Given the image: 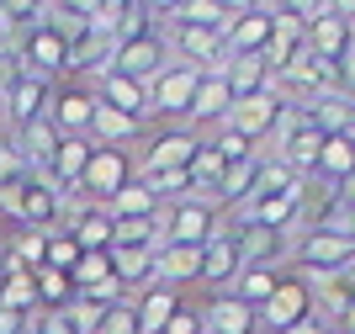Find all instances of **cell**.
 I'll list each match as a JSON object with an SVG mask.
<instances>
[{
  "mask_svg": "<svg viewBox=\"0 0 355 334\" xmlns=\"http://www.w3.org/2000/svg\"><path fill=\"white\" fill-rule=\"evenodd\" d=\"M90 112H96V96H90V90H64V96H53V106H48V122L59 133L90 138Z\"/></svg>",
  "mask_w": 355,
  "mask_h": 334,
  "instance_id": "25",
  "label": "cell"
},
{
  "mask_svg": "<svg viewBox=\"0 0 355 334\" xmlns=\"http://www.w3.org/2000/svg\"><path fill=\"white\" fill-rule=\"evenodd\" d=\"M218 74L228 80V96H234V101H244V96H266V90H270V69H266V58H260V53L228 58Z\"/></svg>",
  "mask_w": 355,
  "mask_h": 334,
  "instance_id": "17",
  "label": "cell"
},
{
  "mask_svg": "<svg viewBox=\"0 0 355 334\" xmlns=\"http://www.w3.org/2000/svg\"><path fill=\"white\" fill-rule=\"evenodd\" d=\"M64 233H74V244L85 249V255H106L112 249V218H106V207H85Z\"/></svg>",
  "mask_w": 355,
  "mask_h": 334,
  "instance_id": "26",
  "label": "cell"
},
{
  "mask_svg": "<svg viewBox=\"0 0 355 334\" xmlns=\"http://www.w3.org/2000/svg\"><path fill=\"white\" fill-rule=\"evenodd\" d=\"M223 233H228V239H234V249H239V271H244V265H266V271H276V260H282V255H292L286 233L260 228V223H239V218H234V228H223Z\"/></svg>",
  "mask_w": 355,
  "mask_h": 334,
  "instance_id": "8",
  "label": "cell"
},
{
  "mask_svg": "<svg viewBox=\"0 0 355 334\" xmlns=\"http://www.w3.org/2000/svg\"><path fill=\"white\" fill-rule=\"evenodd\" d=\"M59 11H74L85 22H101V0H59Z\"/></svg>",
  "mask_w": 355,
  "mask_h": 334,
  "instance_id": "41",
  "label": "cell"
},
{
  "mask_svg": "<svg viewBox=\"0 0 355 334\" xmlns=\"http://www.w3.org/2000/svg\"><path fill=\"white\" fill-rule=\"evenodd\" d=\"M128 181H133V154H128V149H112V144H96L85 175H80V191H85L96 207H106Z\"/></svg>",
  "mask_w": 355,
  "mask_h": 334,
  "instance_id": "2",
  "label": "cell"
},
{
  "mask_svg": "<svg viewBox=\"0 0 355 334\" xmlns=\"http://www.w3.org/2000/svg\"><path fill=\"white\" fill-rule=\"evenodd\" d=\"M112 244L159 249V212H148V218H117L112 223Z\"/></svg>",
  "mask_w": 355,
  "mask_h": 334,
  "instance_id": "33",
  "label": "cell"
},
{
  "mask_svg": "<svg viewBox=\"0 0 355 334\" xmlns=\"http://www.w3.org/2000/svg\"><path fill=\"white\" fill-rule=\"evenodd\" d=\"M159 27H212V32H223L228 16H223L218 0H180V11L170 22H159Z\"/></svg>",
  "mask_w": 355,
  "mask_h": 334,
  "instance_id": "32",
  "label": "cell"
},
{
  "mask_svg": "<svg viewBox=\"0 0 355 334\" xmlns=\"http://www.w3.org/2000/svg\"><path fill=\"white\" fill-rule=\"evenodd\" d=\"M218 6H223V16L234 22V16H250V11H260L266 0H218Z\"/></svg>",
  "mask_w": 355,
  "mask_h": 334,
  "instance_id": "43",
  "label": "cell"
},
{
  "mask_svg": "<svg viewBox=\"0 0 355 334\" xmlns=\"http://www.w3.org/2000/svg\"><path fill=\"white\" fill-rule=\"evenodd\" d=\"M196 271H202V249H186V244H159L154 249V287L175 292L180 281H196Z\"/></svg>",
  "mask_w": 355,
  "mask_h": 334,
  "instance_id": "20",
  "label": "cell"
},
{
  "mask_svg": "<svg viewBox=\"0 0 355 334\" xmlns=\"http://www.w3.org/2000/svg\"><path fill=\"white\" fill-rule=\"evenodd\" d=\"M175 292L170 287H144V297L133 303L138 313V334H164V324H170V313H175Z\"/></svg>",
  "mask_w": 355,
  "mask_h": 334,
  "instance_id": "28",
  "label": "cell"
},
{
  "mask_svg": "<svg viewBox=\"0 0 355 334\" xmlns=\"http://www.w3.org/2000/svg\"><path fill=\"white\" fill-rule=\"evenodd\" d=\"M270 292H276V271H266V265H244V271H239V276H234V287H228V297L260 313Z\"/></svg>",
  "mask_w": 355,
  "mask_h": 334,
  "instance_id": "30",
  "label": "cell"
},
{
  "mask_svg": "<svg viewBox=\"0 0 355 334\" xmlns=\"http://www.w3.org/2000/svg\"><path fill=\"white\" fill-rule=\"evenodd\" d=\"M234 276H239V249H234V239L228 233H212L207 244H202V271H196V281H207V287H234Z\"/></svg>",
  "mask_w": 355,
  "mask_h": 334,
  "instance_id": "21",
  "label": "cell"
},
{
  "mask_svg": "<svg viewBox=\"0 0 355 334\" xmlns=\"http://www.w3.org/2000/svg\"><path fill=\"white\" fill-rule=\"evenodd\" d=\"M16 223H21V228H37V233H53L59 228V191H48L43 181H27V186H21V202H16Z\"/></svg>",
  "mask_w": 355,
  "mask_h": 334,
  "instance_id": "16",
  "label": "cell"
},
{
  "mask_svg": "<svg viewBox=\"0 0 355 334\" xmlns=\"http://www.w3.org/2000/svg\"><path fill=\"white\" fill-rule=\"evenodd\" d=\"M196 80H202V69H196V64H180V58H170V64H164V69L154 74V80H148V112L186 117Z\"/></svg>",
  "mask_w": 355,
  "mask_h": 334,
  "instance_id": "6",
  "label": "cell"
},
{
  "mask_svg": "<svg viewBox=\"0 0 355 334\" xmlns=\"http://www.w3.org/2000/svg\"><path fill=\"white\" fill-rule=\"evenodd\" d=\"M297 265H302V276H324V271H350L355 265V239H340V233H324V228H313L302 233L292 244Z\"/></svg>",
  "mask_w": 355,
  "mask_h": 334,
  "instance_id": "4",
  "label": "cell"
},
{
  "mask_svg": "<svg viewBox=\"0 0 355 334\" xmlns=\"http://www.w3.org/2000/svg\"><path fill=\"white\" fill-rule=\"evenodd\" d=\"M48 106H53V96H48V80H37V74L16 69L6 85H0V112H6V122L16 128H27V122H37V117H48Z\"/></svg>",
  "mask_w": 355,
  "mask_h": 334,
  "instance_id": "3",
  "label": "cell"
},
{
  "mask_svg": "<svg viewBox=\"0 0 355 334\" xmlns=\"http://www.w3.org/2000/svg\"><path fill=\"white\" fill-rule=\"evenodd\" d=\"M164 334H202V313L175 308V313H170V324H164Z\"/></svg>",
  "mask_w": 355,
  "mask_h": 334,
  "instance_id": "40",
  "label": "cell"
},
{
  "mask_svg": "<svg viewBox=\"0 0 355 334\" xmlns=\"http://www.w3.org/2000/svg\"><path fill=\"white\" fill-rule=\"evenodd\" d=\"M11 48H16V69H27V74H37V80H53V74H64V43L53 37V27H32V32H21V37H11Z\"/></svg>",
  "mask_w": 355,
  "mask_h": 334,
  "instance_id": "9",
  "label": "cell"
},
{
  "mask_svg": "<svg viewBox=\"0 0 355 334\" xmlns=\"http://www.w3.org/2000/svg\"><path fill=\"white\" fill-rule=\"evenodd\" d=\"M164 64H170V43H164V32H138V37H128V43L112 53V69L128 74V80H138V85H148Z\"/></svg>",
  "mask_w": 355,
  "mask_h": 334,
  "instance_id": "7",
  "label": "cell"
},
{
  "mask_svg": "<svg viewBox=\"0 0 355 334\" xmlns=\"http://www.w3.org/2000/svg\"><path fill=\"white\" fill-rule=\"evenodd\" d=\"M27 181H32L27 160L16 154V144H11V138H0V186H27Z\"/></svg>",
  "mask_w": 355,
  "mask_h": 334,
  "instance_id": "37",
  "label": "cell"
},
{
  "mask_svg": "<svg viewBox=\"0 0 355 334\" xmlns=\"http://www.w3.org/2000/svg\"><path fill=\"white\" fill-rule=\"evenodd\" d=\"M218 233V207L212 202H175L170 212H159V244H186V249H202Z\"/></svg>",
  "mask_w": 355,
  "mask_h": 334,
  "instance_id": "1",
  "label": "cell"
},
{
  "mask_svg": "<svg viewBox=\"0 0 355 334\" xmlns=\"http://www.w3.org/2000/svg\"><path fill=\"white\" fill-rule=\"evenodd\" d=\"M37 303H59L64 308V292H69V276H59V271H37Z\"/></svg>",
  "mask_w": 355,
  "mask_h": 334,
  "instance_id": "38",
  "label": "cell"
},
{
  "mask_svg": "<svg viewBox=\"0 0 355 334\" xmlns=\"http://www.w3.org/2000/svg\"><path fill=\"white\" fill-rule=\"evenodd\" d=\"M202 329L207 334H254L260 319H254V308H244V303H234L228 292H218L207 303V313H202Z\"/></svg>",
  "mask_w": 355,
  "mask_h": 334,
  "instance_id": "24",
  "label": "cell"
},
{
  "mask_svg": "<svg viewBox=\"0 0 355 334\" xmlns=\"http://www.w3.org/2000/svg\"><path fill=\"white\" fill-rule=\"evenodd\" d=\"M106 271H112L122 287H154V249L112 244V249H106Z\"/></svg>",
  "mask_w": 355,
  "mask_h": 334,
  "instance_id": "23",
  "label": "cell"
},
{
  "mask_svg": "<svg viewBox=\"0 0 355 334\" xmlns=\"http://www.w3.org/2000/svg\"><path fill=\"white\" fill-rule=\"evenodd\" d=\"M138 6H144V16H159V22H170L180 11V0H138Z\"/></svg>",
  "mask_w": 355,
  "mask_h": 334,
  "instance_id": "42",
  "label": "cell"
},
{
  "mask_svg": "<svg viewBox=\"0 0 355 334\" xmlns=\"http://www.w3.org/2000/svg\"><path fill=\"white\" fill-rule=\"evenodd\" d=\"M302 48H308L313 58H324V64H340L355 48V27L340 22V16H318V22H308V32H302Z\"/></svg>",
  "mask_w": 355,
  "mask_h": 334,
  "instance_id": "13",
  "label": "cell"
},
{
  "mask_svg": "<svg viewBox=\"0 0 355 334\" xmlns=\"http://www.w3.org/2000/svg\"><path fill=\"white\" fill-rule=\"evenodd\" d=\"M228 106H234L228 80H223L218 69H202V80H196V90H191L186 117H191V122H223V112H228Z\"/></svg>",
  "mask_w": 355,
  "mask_h": 334,
  "instance_id": "22",
  "label": "cell"
},
{
  "mask_svg": "<svg viewBox=\"0 0 355 334\" xmlns=\"http://www.w3.org/2000/svg\"><path fill=\"white\" fill-rule=\"evenodd\" d=\"M297 112H302V122H308L318 138L355 133V101H345V96H313V101H302Z\"/></svg>",
  "mask_w": 355,
  "mask_h": 334,
  "instance_id": "14",
  "label": "cell"
},
{
  "mask_svg": "<svg viewBox=\"0 0 355 334\" xmlns=\"http://www.w3.org/2000/svg\"><path fill=\"white\" fill-rule=\"evenodd\" d=\"M59 138H64V133L53 128L48 117H37V122H27V128H16V133H11L16 154L27 160L32 181H43V186H48V165H53V149H59ZM48 191H53V186H48Z\"/></svg>",
  "mask_w": 355,
  "mask_h": 334,
  "instance_id": "12",
  "label": "cell"
},
{
  "mask_svg": "<svg viewBox=\"0 0 355 334\" xmlns=\"http://www.w3.org/2000/svg\"><path fill=\"white\" fill-rule=\"evenodd\" d=\"M196 149H202V138H196V133H186V128L164 133L159 144L144 154V175H154V170H186V165L196 160Z\"/></svg>",
  "mask_w": 355,
  "mask_h": 334,
  "instance_id": "19",
  "label": "cell"
},
{
  "mask_svg": "<svg viewBox=\"0 0 355 334\" xmlns=\"http://www.w3.org/2000/svg\"><path fill=\"white\" fill-rule=\"evenodd\" d=\"M27 329V313H6V308H0V334H21Z\"/></svg>",
  "mask_w": 355,
  "mask_h": 334,
  "instance_id": "45",
  "label": "cell"
},
{
  "mask_svg": "<svg viewBox=\"0 0 355 334\" xmlns=\"http://www.w3.org/2000/svg\"><path fill=\"white\" fill-rule=\"evenodd\" d=\"M21 334H37V329H32V319H27V329H21Z\"/></svg>",
  "mask_w": 355,
  "mask_h": 334,
  "instance_id": "47",
  "label": "cell"
},
{
  "mask_svg": "<svg viewBox=\"0 0 355 334\" xmlns=\"http://www.w3.org/2000/svg\"><path fill=\"white\" fill-rule=\"evenodd\" d=\"M80 255H85V249L74 244V233L53 228V233H48V249H43V271H59V276H69L74 265H80Z\"/></svg>",
  "mask_w": 355,
  "mask_h": 334,
  "instance_id": "36",
  "label": "cell"
},
{
  "mask_svg": "<svg viewBox=\"0 0 355 334\" xmlns=\"http://www.w3.org/2000/svg\"><path fill=\"white\" fill-rule=\"evenodd\" d=\"M0 308L6 313H37V281H32V271H6V281H0Z\"/></svg>",
  "mask_w": 355,
  "mask_h": 334,
  "instance_id": "31",
  "label": "cell"
},
{
  "mask_svg": "<svg viewBox=\"0 0 355 334\" xmlns=\"http://www.w3.org/2000/svg\"><path fill=\"white\" fill-rule=\"evenodd\" d=\"M276 112H282V96H276V90H266V96H244V101H234L228 112H223V133H239V138H250V144H266Z\"/></svg>",
  "mask_w": 355,
  "mask_h": 334,
  "instance_id": "10",
  "label": "cell"
},
{
  "mask_svg": "<svg viewBox=\"0 0 355 334\" xmlns=\"http://www.w3.org/2000/svg\"><path fill=\"white\" fill-rule=\"evenodd\" d=\"M96 80H101V90H96L101 106L128 112V117H138V122L148 117V85H138V80H128V74H117V69H96Z\"/></svg>",
  "mask_w": 355,
  "mask_h": 334,
  "instance_id": "15",
  "label": "cell"
},
{
  "mask_svg": "<svg viewBox=\"0 0 355 334\" xmlns=\"http://www.w3.org/2000/svg\"><path fill=\"white\" fill-rule=\"evenodd\" d=\"M313 292V319L340 324L345 313L355 308V271H324V276H308Z\"/></svg>",
  "mask_w": 355,
  "mask_h": 334,
  "instance_id": "11",
  "label": "cell"
},
{
  "mask_svg": "<svg viewBox=\"0 0 355 334\" xmlns=\"http://www.w3.org/2000/svg\"><path fill=\"white\" fill-rule=\"evenodd\" d=\"M340 329H345V334H355V308H350V313L340 319Z\"/></svg>",
  "mask_w": 355,
  "mask_h": 334,
  "instance_id": "46",
  "label": "cell"
},
{
  "mask_svg": "<svg viewBox=\"0 0 355 334\" xmlns=\"http://www.w3.org/2000/svg\"><path fill=\"white\" fill-rule=\"evenodd\" d=\"M138 186H144L154 202H186V197H191V175L186 170H154V175H144Z\"/></svg>",
  "mask_w": 355,
  "mask_h": 334,
  "instance_id": "35",
  "label": "cell"
},
{
  "mask_svg": "<svg viewBox=\"0 0 355 334\" xmlns=\"http://www.w3.org/2000/svg\"><path fill=\"white\" fill-rule=\"evenodd\" d=\"M0 281H6V271H0Z\"/></svg>",
  "mask_w": 355,
  "mask_h": 334,
  "instance_id": "48",
  "label": "cell"
},
{
  "mask_svg": "<svg viewBox=\"0 0 355 334\" xmlns=\"http://www.w3.org/2000/svg\"><path fill=\"white\" fill-rule=\"evenodd\" d=\"M90 138H106L112 149H128L138 138V117L128 112H112V106L96 101V112H90Z\"/></svg>",
  "mask_w": 355,
  "mask_h": 334,
  "instance_id": "29",
  "label": "cell"
},
{
  "mask_svg": "<svg viewBox=\"0 0 355 334\" xmlns=\"http://www.w3.org/2000/svg\"><path fill=\"white\" fill-rule=\"evenodd\" d=\"M270 43V16L266 11H250V16H234L223 27V53L239 58V53H266Z\"/></svg>",
  "mask_w": 355,
  "mask_h": 334,
  "instance_id": "18",
  "label": "cell"
},
{
  "mask_svg": "<svg viewBox=\"0 0 355 334\" xmlns=\"http://www.w3.org/2000/svg\"><path fill=\"white\" fill-rule=\"evenodd\" d=\"M313 313V292H308V276H276V292L266 297V308L254 319L266 324L270 334H286L292 324H302Z\"/></svg>",
  "mask_w": 355,
  "mask_h": 334,
  "instance_id": "5",
  "label": "cell"
},
{
  "mask_svg": "<svg viewBox=\"0 0 355 334\" xmlns=\"http://www.w3.org/2000/svg\"><path fill=\"white\" fill-rule=\"evenodd\" d=\"M286 334H334V329H329L324 319H313V313H308V319H302V324H292Z\"/></svg>",
  "mask_w": 355,
  "mask_h": 334,
  "instance_id": "44",
  "label": "cell"
},
{
  "mask_svg": "<svg viewBox=\"0 0 355 334\" xmlns=\"http://www.w3.org/2000/svg\"><path fill=\"white\" fill-rule=\"evenodd\" d=\"M313 175H324V181H334V186L350 181V175H355V144H350V133L318 144V165H313Z\"/></svg>",
  "mask_w": 355,
  "mask_h": 334,
  "instance_id": "27",
  "label": "cell"
},
{
  "mask_svg": "<svg viewBox=\"0 0 355 334\" xmlns=\"http://www.w3.org/2000/svg\"><path fill=\"white\" fill-rule=\"evenodd\" d=\"M334 96H345V101H355V48L334 64Z\"/></svg>",
  "mask_w": 355,
  "mask_h": 334,
  "instance_id": "39",
  "label": "cell"
},
{
  "mask_svg": "<svg viewBox=\"0 0 355 334\" xmlns=\"http://www.w3.org/2000/svg\"><path fill=\"white\" fill-rule=\"evenodd\" d=\"M148 212H159V202H154L138 181H128V186L106 202V218H112V223H117V218H148Z\"/></svg>",
  "mask_w": 355,
  "mask_h": 334,
  "instance_id": "34",
  "label": "cell"
},
{
  "mask_svg": "<svg viewBox=\"0 0 355 334\" xmlns=\"http://www.w3.org/2000/svg\"><path fill=\"white\" fill-rule=\"evenodd\" d=\"M202 334H207V329H202Z\"/></svg>",
  "mask_w": 355,
  "mask_h": 334,
  "instance_id": "49",
  "label": "cell"
}]
</instances>
